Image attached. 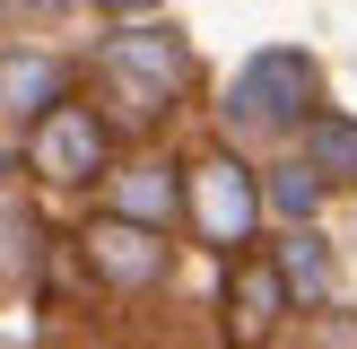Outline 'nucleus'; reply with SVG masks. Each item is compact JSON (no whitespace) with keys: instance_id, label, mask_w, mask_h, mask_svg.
I'll use <instances>...</instances> for the list:
<instances>
[{"instance_id":"13","label":"nucleus","mask_w":357,"mask_h":349,"mask_svg":"<svg viewBox=\"0 0 357 349\" xmlns=\"http://www.w3.org/2000/svg\"><path fill=\"white\" fill-rule=\"evenodd\" d=\"M0 9H61V0H0Z\"/></svg>"},{"instance_id":"9","label":"nucleus","mask_w":357,"mask_h":349,"mask_svg":"<svg viewBox=\"0 0 357 349\" xmlns=\"http://www.w3.org/2000/svg\"><path fill=\"white\" fill-rule=\"evenodd\" d=\"M305 166L323 174V184H357V114H314L305 122Z\"/></svg>"},{"instance_id":"1","label":"nucleus","mask_w":357,"mask_h":349,"mask_svg":"<svg viewBox=\"0 0 357 349\" xmlns=\"http://www.w3.org/2000/svg\"><path fill=\"white\" fill-rule=\"evenodd\" d=\"M227 114L253 122V131H305V122L323 114V79H314L305 52L271 44V52H253V61L236 70V96H227Z\"/></svg>"},{"instance_id":"6","label":"nucleus","mask_w":357,"mask_h":349,"mask_svg":"<svg viewBox=\"0 0 357 349\" xmlns=\"http://www.w3.org/2000/svg\"><path fill=\"white\" fill-rule=\"evenodd\" d=\"M105 70H122V79L174 96V87L192 79V52H183V35H174V27H131V35H114V44H105Z\"/></svg>"},{"instance_id":"7","label":"nucleus","mask_w":357,"mask_h":349,"mask_svg":"<svg viewBox=\"0 0 357 349\" xmlns=\"http://www.w3.org/2000/svg\"><path fill=\"white\" fill-rule=\"evenodd\" d=\"M52 105H70V70L52 52H0V114L44 122Z\"/></svg>"},{"instance_id":"12","label":"nucleus","mask_w":357,"mask_h":349,"mask_svg":"<svg viewBox=\"0 0 357 349\" xmlns=\"http://www.w3.org/2000/svg\"><path fill=\"white\" fill-rule=\"evenodd\" d=\"M96 9H114V17H149L157 0H96Z\"/></svg>"},{"instance_id":"10","label":"nucleus","mask_w":357,"mask_h":349,"mask_svg":"<svg viewBox=\"0 0 357 349\" xmlns=\"http://www.w3.org/2000/svg\"><path fill=\"white\" fill-rule=\"evenodd\" d=\"M279 279H288V297H296V306H323V297H331V262H323V236H305V227H296V236L279 244Z\"/></svg>"},{"instance_id":"4","label":"nucleus","mask_w":357,"mask_h":349,"mask_svg":"<svg viewBox=\"0 0 357 349\" xmlns=\"http://www.w3.org/2000/svg\"><path fill=\"white\" fill-rule=\"evenodd\" d=\"M79 253H87V271L114 279V288H157V279H166V236L139 227V218H114V209L79 236Z\"/></svg>"},{"instance_id":"11","label":"nucleus","mask_w":357,"mask_h":349,"mask_svg":"<svg viewBox=\"0 0 357 349\" xmlns=\"http://www.w3.org/2000/svg\"><path fill=\"white\" fill-rule=\"evenodd\" d=\"M314 201H323V174H314L305 157H296V166H271V174H261V209H279L288 227H305V218H314Z\"/></svg>"},{"instance_id":"2","label":"nucleus","mask_w":357,"mask_h":349,"mask_svg":"<svg viewBox=\"0 0 357 349\" xmlns=\"http://www.w3.org/2000/svg\"><path fill=\"white\" fill-rule=\"evenodd\" d=\"M183 209H192V227H201V244H218V253H244L253 244V227H261V184H253V166L244 157H201V166L183 174Z\"/></svg>"},{"instance_id":"3","label":"nucleus","mask_w":357,"mask_h":349,"mask_svg":"<svg viewBox=\"0 0 357 349\" xmlns=\"http://www.w3.org/2000/svg\"><path fill=\"white\" fill-rule=\"evenodd\" d=\"M105 157H114V131L96 105H52L44 122H26V166L44 184H96Z\"/></svg>"},{"instance_id":"5","label":"nucleus","mask_w":357,"mask_h":349,"mask_svg":"<svg viewBox=\"0 0 357 349\" xmlns=\"http://www.w3.org/2000/svg\"><path fill=\"white\" fill-rule=\"evenodd\" d=\"M288 279H279V262H236L227 271V349H271V332L288 323Z\"/></svg>"},{"instance_id":"14","label":"nucleus","mask_w":357,"mask_h":349,"mask_svg":"<svg viewBox=\"0 0 357 349\" xmlns=\"http://www.w3.org/2000/svg\"><path fill=\"white\" fill-rule=\"evenodd\" d=\"M0 174H9V157H0Z\"/></svg>"},{"instance_id":"8","label":"nucleus","mask_w":357,"mask_h":349,"mask_svg":"<svg viewBox=\"0 0 357 349\" xmlns=\"http://www.w3.org/2000/svg\"><path fill=\"white\" fill-rule=\"evenodd\" d=\"M174 209H183V184H174V166H157V157H139V166H122V174H114V218L166 227Z\"/></svg>"}]
</instances>
